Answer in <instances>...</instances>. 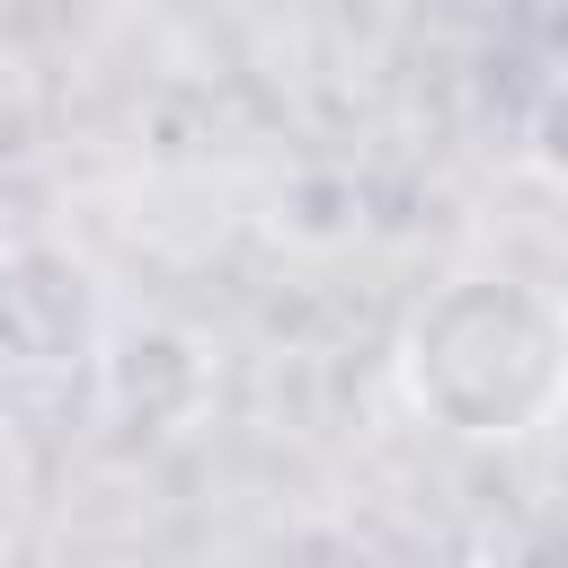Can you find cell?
<instances>
[{
  "label": "cell",
  "mask_w": 568,
  "mask_h": 568,
  "mask_svg": "<svg viewBox=\"0 0 568 568\" xmlns=\"http://www.w3.org/2000/svg\"><path fill=\"white\" fill-rule=\"evenodd\" d=\"M399 399L462 444H524L568 408V302L532 275H444L390 346Z\"/></svg>",
  "instance_id": "1"
},
{
  "label": "cell",
  "mask_w": 568,
  "mask_h": 568,
  "mask_svg": "<svg viewBox=\"0 0 568 568\" xmlns=\"http://www.w3.org/2000/svg\"><path fill=\"white\" fill-rule=\"evenodd\" d=\"M0 346L18 382L98 373L106 346V284L98 266L53 231H9L0 248Z\"/></svg>",
  "instance_id": "2"
},
{
  "label": "cell",
  "mask_w": 568,
  "mask_h": 568,
  "mask_svg": "<svg viewBox=\"0 0 568 568\" xmlns=\"http://www.w3.org/2000/svg\"><path fill=\"white\" fill-rule=\"evenodd\" d=\"M213 399V346L178 320H133V328H106L98 346V408L124 426V435H178L195 426Z\"/></svg>",
  "instance_id": "3"
},
{
  "label": "cell",
  "mask_w": 568,
  "mask_h": 568,
  "mask_svg": "<svg viewBox=\"0 0 568 568\" xmlns=\"http://www.w3.org/2000/svg\"><path fill=\"white\" fill-rule=\"evenodd\" d=\"M293 248H346L364 231V186L346 169H293L275 186V213H266Z\"/></svg>",
  "instance_id": "4"
},
{
  "label": "cell",
  "mask_w": 568,
  "mask_h": 568,
  "mask_svg": "<svg viewBox=\"0 0 568 568\" xmlns=\"http://www.w3.org/2000/svg\"><path fill=\"white\" fill-rule=\"evenodd\" d=\"M524 169L568 195V71H550L524 106Z\"/></svg>",
  "instance_id": "5"
}]
</instances>
